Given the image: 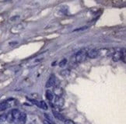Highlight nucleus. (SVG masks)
Masks as SVG:
<instances>
[{
  "label": "nucleus",
  "instance_id": "obj_6",
  "mask_svg": "<svg viewBox=\"0 0 126 124\" xmlns=\"http://www.w3.org/2000/svg\"><path fill=\"white\" fill-rule=\"evenodd\" d=\"M122 51H116L113 54V61H118L122 58Z\"/></svg>",
  "mask_w": 126,
  "mask_h": 124
},
{
  "label": "nucleus",
  "instance_id": "obj_2",
  "mask_svg": "<svg viewBox=\"0 0 126 124\" xmlns=\"http://www.w3.org/2000/svg\"><path fill=\"white\" fill-rule=\"evenodd\" d=\"M100 54V50L96 49H93V50H89L88 52H86V57H88V58L91 59L96 58Z\"/></svg>",
  "mask_w": 126,
  "mask_h": 124
},
{
  "label": "nucleus",
  "instance_id": "obj_1",
  "mask_svg": "<svg viewBox=\"0 0 126 124\" xmlns=\"http://www.w3.org/2000/svg\"><path fill=\"white\" fill-rule=\"evenodd\" d=\"M86 58V52L85 50H80L77 52L76 54V62H82Z\"/></svg>",
  "mask_w": 126,
  "mask_h": 124
},
{
  "label": "nucleus",
  "instance_id": "obj_16",
  "mask_svg": "<svg viewBox=\"0 0 126 124\" xmlns=\"http://www.w3.org/2000/svg\"><path fill=\"white\" fill-rule=\"evenodd\" d=\"M86 29H87V27H86V26H84V27L79 28V29L75 30H74V32H76V31H81V30H86Z\"/></svg>",
  "mask_w": 126,
  "mask_h": 124
},
{
  "label": "nucleus",
  "instance_id": "obj_12",
  "mask_svg": "<svg viewBox=\"0 0 126 124\" xmlns=\"http://www.w3.org/2000/svg\"><path fill=\"white\" fill-rule=\"evenodd\" d=\"M60 74L62 76V77H68V76L70 74V71L68 69L62 70L60 72Z\"/></svg>",
  "mask_w": 126,
  "mask_h": 124
},
{
  "label": "nucleus",
  "instance_id": "obj_4",
  "mask_svg": "<svg viewBox=\"0 0 126 124\" xmlns=\"http://www.w3.org/2000/svg\"><path fill=\"white\" fill-rule=\"evenodd\" d=\"M65 104V101L62 97H58L56 96L55 99V105L59 108H62Z\"/></svg>",
  "mask_w": 126,
  "mask_h": 124
},
{
  "label": "nucleus",
  "instance_id": "obj_7",
  "mask_svg": "<svg viewBox=\"0 0 126 124\" xmlns=\"http://www.w3.org/2000/svg\"><path fill=\"white\" fill-rule=\"evenodd\" d=\"M9 99L7 100V101H5L3 102H2L0 104V111H4L6 110V109H8L9 106H10V104L9 103Z\"/></svg>",
  "mask_w": 126,
  "mask_h": 124
},
{
  "label": "nucleus",
  "instance_id": "obj_3",
  "mask_svg": "<svg viewBox=\"0 0 126 124\" xmlns=\"http://www.w3.org/2000/svg\"><path fill=\"white\" fill-rule=\"evenodd\" d=\"M55 84V76L54 74H51L49 78H48L47 82L46 83V88H51L53 87Z\"/></svg>",
  "mask_w": 126,
  "mask_h": 124
},
{
  "label": "nucleus",
  "instance_id": "obj_9",
  "mask_svg": "<svg viewBox=\"0 0 126 124\" xmlns=\"http://www.w3.org/2000/svg\"><path fill=\"white\" fill-rule=\"evenodd\" d=\"M27 121V116L25 113L21 112V115L20 116V119H19L18 123L19 124H25Z\"/></svg>",
  "mask_w": 126,
  "mask_h": 124
},
{
  "label": "nucleus",
  "instance_id": "obj_18",
  "mask_svg": "<svg viewBox=\"0 0 126 124\" xmlns=\"http://www.w3.org/2000/svg\"><path fill=\"white\" fill-rule=\"evenodd\" d=\"M44 123H45V124H52L50 121H47V120L44 121Z\"/></svg>",
  "mask_w": 126,
  "mask_h": 124
},
{
  "label": "nucleus",
  "instance_id": "obj_11",
  "mask_svg": "<svg viewBox=\"0 0 126 124\" xmlns=\"http://www.w3.org/2000/svg\"><path fill=\"white\" fill-rule=\"evenodd\" d=\"M38 107L44 109V110H47V105L46 104L45 102L44 101H41L39 102V104H38Z\"/></svg>",
  "mask_w": 126,
  "mask_h": 124
},
{
  "label": "nucleus",
  "instance_id": "obj_14",
  "mask_svg": "<svg viewBox=\"0 0 126 124\" xmlns=\"http://www.w3.org/2000/svg\"><path fill=\"white\" fill-rule=\"evenodd\" d=\"M67 64V60L66 59H62L60 63H59V67H61V68H63V67H65Z\"/></svg>",
  "mask_w": 126,
  "mask_h": 124
},
{
  "label": "nucleus",
  "instance_id": "obj_5",
  "mask_svg": "<svg viewBox=\"0 0 126 124\" xmlns=\"http://www.w3.org/2000/svg\"><path fill=\"white\" fill-rule=\"evenodd\" d=\"M53 92H54V94L56 95V96H58V97H62L63 93H64V92H63V89L61 87H59V86L54 87V89H53Z\"/></svg>",
  "mask_w": 126,
  "mask_h": 124
},
{
  "label": "nucleus",
  "instance_id": "obj_13",
  "mask_svg": "<svg viewBox=\"0 0 126 124\" xmlns=\"http://www.w3.org/2000/svg\"><path fill=\"white\" fill-rule=\"evenodd\" d=\"M7 120V114L3 113L0 115V123H3L5 121H6Z\"/></svg>",
  "mask_w": 126,
  "mask_h": 124
},
{
  "label": "nucleus",
  "instance_id": "obj_10",
  "mask_svg": "<svg viewBox=\"0 0 126 124\" xmlns=\"http://www.w3.org/2000/svg\"><path fill=\"white\" fill-rule=\"evenodd\" d=\"M53 97H54L53 93L50 91V90H47V91H46V98H47V99L48 100V101H52Z\"/></svg>",
  "mask_w": 126,
  "mask_h": 124
},
{
  "label": "nucleus",
  "instance_id": "obj_8",
  "mask_svg": "<svg viewBox=\"0 0 126 124\" xmlns=\"http://www.w3.org/2000/svg\"><path fill=\"white\" fill-rule=\"evenodd\" d=\"M53 115H54L55 118H56L57 120H59L60 121H65V116L62 115V114H61L60 112H58L56 111H54L53 112Z\"/></svg>",
  "mask_w": 126,
  "mask_h": 124
},
{
  "label": "nucleus",
  "instance_id": "obj_15",
  "mask_svg": "<svg viewBox=\"0 0 126 124\" xmlns=\"http://www.w3.org/2000/svg\"><path fill=\"white\" fill-rule=\"evenodd\" d=\"M65 124H75V123L71 120H65Z\"/></svg>",
  "mask_w": 126,
  "mask_h": 124
},
{
  "label": "nucleus",
  "instance_id": "obj_17",
  "mask_svg": "<svg viewBox=\"0 0 126 124\" xmlns=\"http://www.w3.org/2000/svg\"><path fill=\"white\" fill-rule=\"evenodd\" d=\"M18 44V43L17 42H11V43H9V45H10V46H12V45H16Z\"/></svg>",
  "mask_w": 126,
  "mask_h": 124
}]
</instances>
